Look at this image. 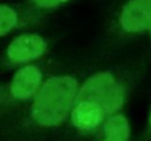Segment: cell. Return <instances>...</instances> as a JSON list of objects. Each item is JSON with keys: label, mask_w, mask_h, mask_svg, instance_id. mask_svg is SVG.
I'll list each match as a JSON object with an SVG mask.
<instances>
[{"label": "cell", "mask_w": 151, "mask_h": 141, "mask_svg": "<svg viewBox=\"0 0 151 141\" xmlns=\"http://www.w3.org/2000/svg\"><path fill=\"white\" fill-rule=\"evenodd\" d=\"M47 49L46 40L37 33H24L15 37L6 50L8 60L13 64H22L41 57Z\"/></svg>", "instance_id": "3957f363"}, {"label": "cell", "mask_w": 151, "mask_h": 141, "mask_svg": "<svg viewBox=\"0 0 151 141\" xmlns=\"http://www.w3.org/2000/svg\"><path fill=\"white\" fill-rule=\"evenodd\" d=\"M105 137L103 141H129L130 124L124 115H111L104 123Z\"/></svg>", "instance_id": "52a82bcc"}, {"label": "cell", "mask_w": 151, "mask_h": 141, "mask_svg": "<svg viewBox=\"0 0 151 141\" xmlns=\"http://www.w3.org/2000/svg\"><path fill=\"white\" fill-rule=\"evenodd\" d=\"M105 116L101 107L90 100H79L71 111L72 124L80 130H91L99 126Z\"/></svg>", "instance_id": "8992f818"}, {"label": "cell", "mask_w": 151, "mask_h": 141, "mask_svg": "<svg viewBox=\"0 0 151 141\" xmlns=\"http://www.w3.org/2000/svg\"><path fill=\"white\" fill-rule=\"evenodd\" d=\"M149 123H150V127H151V110H150V115H149Z\"/></svg>", "instance_id": "30bf717a"}, {"label": "cell", "mask_w": 151, "mask_h": 141, "mask_svg": "<svg viewBox=\"0 0 151 141\" xmlns=\"http://www.w3.org/2000/svg\"><path fill=\"white\" fill-rule=\"evenodd\" d=\"M42 73L35 65H25L12 77L9 84L11 95L18 100L31 98L40 89Z\"/></svg>", "instance_id": "5b68a950"}, {"label": "cell", "mask_w": 151, "mask_h": 141, "mask_svg": "<svg viewBox=\"0 0 151 141\" xmlns=\"http://www.w3.org/2000/svg\"><path fill=\"white\" fill-rule=\"evenodd\" d=\"M79 94V83L72 76H52L34 96L31 117L40 127H55L72 111Z\"/></svg>", "instance_id": "6da1fadb"}, {"label": "cell", "mask_w": 151, "mask_h": 141, "mask_svg": "<svg viewBox=\"0 0 151 141\" xmlns=\"http://www.w3.org/2000/svg\"><path fill=\"white\" fill-rule=\"evenodd\" d=\"M125 90L122 83L107 71H100L90 76L80 86L78 98L90 100L98 103L105 115H113L122 108Z\"/></svg>", "instance_id": "7a4b0ae2"}, {"label": "cell", "mask_w": 151, "mask_h": 141, "mask_svg": "<svg viewBox=\"0 0 151 141\" xmlns=\"http://www.w3.org/2000/svg\"><path fill=\"white\" fill-rule=\"evenodd\" d=\"M119 25L127 33L151 30V0H127L122 7Z\"/></svg>", "instance_id": "277c9868"}, {"label": "cell", "mask_w": 151, "mask_h": 141, "mask_svg": "<svg viewBox=\"0 0 151 141\" xmlns=\"http://www.w3.org/2000/svg\"><path fill=\"white\" fill-rule=\"evenodd\" d=\"M19 23L17 11L8 5H0V37L9 33Z\"/></svg>", "instance_id": "ba28073f"}, {"label": "cell", "mask_w": 151, "mask_h": 141, "mask_svg": "<svg viewBox=\"0 0 151 141\" xmlns=\"http://www.w3.org/2000/svg\"><path fill=\"white\" fill-rule=\"evenodd\" d=\"M29 1L40 8L51 9V8H57L61 5H64L68 0H29Z\"/></svg>", "instance_id": "9c48e42d"}]
</instances>
